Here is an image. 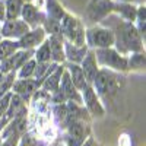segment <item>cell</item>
Listing matches in <instances>:
<instances>
[{"instance_id": "16", "label": "cell", "mask_w": 146, "mask_h": 146, "mask_svg": "<svg viewBox=\"0 0 146 146\" xmlns=\"http://www.w3.org/2000/svg\"><path fill=\"white\" fill-rule=\"evenodd\" d=\"M64 72V67L63 66H57V69L51 73L48 78L44 79V82L41 83L42 86V91L48 92V94H54L56 91H58V86H60V79H62V75Z\"/></svg>"}, {"instance_id": "10", "label": "cell", "mask_w": 146, "mask_h": 146, "mask_svg": "<svg viewBox=\"0 0 146 146\" xmlns=\"http://www.w3.org/2000/svg\"><path fill=\"white\" fill-rule=\"evenodd\" d=\"M36 89H38V85H36V80H34V79H18L12 85L13 94L19 95L22 101L29 100L35 94Z\"/></svg>"}, {"instance_id": "20", "label": "cell", "mask_w": 146, "mask_h": 146, "mask_svg": "<svg viewBox=\"0 0 146 146\" xmlns=\"http://www.w3.org/2000/svg\"><path fill=\"white\" fill-rule=\"evenodd\" d=\"M47 15H48V18L60 22L63 19V16L66 15V12L57 0H47Z\"/></svg>"}, {"instance_id": "21", "label": "cell", "mask_w": 146, "mask_h": 146, "mask_svg": "<svg viewBox=\"0 0 146 146\" xmlns=\"http://www.w3.org/2000/svg\"><path fill=\"white\" fill-rule=\"evenodd\" d=\"M34 60L36 63H50L51 53H50V45H48L47 38L44 40V42L36 48V51L34 53Z\"/></svg>"}, {"instance_id": "33", "label": "cell", "mask_w": 146, "mask_h": 146, "mask_svg": "<svg viewBox=\"0 0 146 146\" xmlns=\"http://www.w3.org/2000/svg\"><path fill=\"white\" fill-rule=\"evenodd\" d=\"M94 2H95V0H94Z\"/></svg>"}, {"instance_id": "1", "label": "cell", "mask_w": 146, "mask_h": 146, "mask_svg": "<svg viewBox=\"0 0 146 146\" xmlns=\"http://www.w3.org/2000/svg\"><path fill=\"white\" fill-rule=\"evenodd\" d=\"M101 22L104 25H107L108 29L113 31L114 38H115L114 45L117 47L115 50L120 54L127 56L129 53H140L143 50L142 36L139 31L136 29L135 23L126 22L121 18H118L117 15L114 16L113 13L104 18Z\"/></svg>"}, {"instance_id": "12", "label": "cell", "mask_w": 146, "mask_h": 146, "mask_svg": "<svg viewBox=\"0 0 146 146\" xmlns=\"http://www.w3.org/2000/svg\"><path fill=\"white\" fill-rule=\"evenodd\" d=\"M58 89L66 95L67 101H75L76 104H80L82 102V95L79 94V91L75 86H73V83L70 80V76H69V72H66V70L63 72L62 79H60Z\"/></svg>"}, {"instance_id": "29", "label": "cell", "mask_w": 146, "mask_h": 146, "mask_svg": "<svg viewBox=\"0 0 146 146\" xmlns=\"http://www.w3.org/2000/svg\"><path fill=\"white\" fill-rule=\"evenodd\" d=\"M120 3H130V5H133V3H136V2H139V3H143L145 0H118Z\"/></svg>"}, {"instance_id": "2", "label": "cell", "mask_w": 146, "mask_h": 146, "mask_svg": "<svg viewBox=\"0 0 146 146\" xmlns=\"http://www.w3.org/2000/svg\"><path fill=\"white\" fill-rule=\"evenodd\" d=\"M60 28H62V35L66 41L76 47H83L85 44V28L82 22L72 16L70 13H66L63 19L60 21Z\"/></svg>"}, {"instance_id": "26", "label": "cell", "mask_w": 146, "mask_h": 146, "mask_svg": "<svg viewBox=\"0 0 146 146\" xmlns=\"http://www.w3.org/2000/svg\"><path fill=\"white\" fill-rule=\"evenodd\" d=\"M10 96H12V94L7 92L5 96L0 98V118H2L6 114V111H7V107H9V102H10Z\"/></svg>"}, {"instance_id": "15", "label": "cell", "mask_w": 146, "mask_h": 146, "mask_svg": "<svg viewBox=\"0 0 146 146\" xmlns=\"http://www.w3.org/2000/svg\"><path fill=\"white\" fill-rule=\"evenodd\" d=\"M48 45H50V53H51V60L54 63H62L64 62V47H63V36H48Z\"/></svg>"}, {"instance_id": "30", "label": "cell", "mask_w": 146, "mask_h": 146, "mask_svg": "<svg viewBox=\"0 0 146 146\" xmlns=\"http://www.w3.org/2000/svg\"><path fill=\"white\" fill-rule=\"evenodd\" d=\"M91 145H92V142H91V140H88L86 143H85V142H83V145H82V146H91Z\"/></svg>"}, {"instance_id": "3", "label": "cell", "mask_w": 146, "mask_h": 146, "mask_svg": "<svg viewBox=\"0 0 146 146\" xmlns=\"http://www.w3.org/2000/svg\"><path fill=\"white\" fill-rule=\"evenodd\" d=\"M95 53L96 63L105 69H113L117 72H126L129 70V58L127 56L120 54L115 48H98Z\"/></svg>"}, {"instance_id": "24", "label": "cell", "mask_w": 146, "mask_h": 146, "mask_svg": "<svg viewBox=\"0 0 146 146\" xmlns=\"http://www.w3.org/2000/svg\"><path fill=\"white\" fill-rule=\"evenodd\" d=\"M35 64H36V62H35L34 58L28 60V62L19 69L18 78L19 79H29V78H32L34 76V70H35Z\"/></svg>"}, {"instance_id": "17", "label": "cell", "mask_w": 146, "mask_h": 146, "mask_svg": "<svg viewBox=\"0 0 146 146\" xmlns=\"http://www.w3.org/2000/svg\"><path fill=\"white\" fill-rule=\"evenodd\" d=\"M67 72H69V76H70V80L73 83V86H75L79 92L83 91V88L86 86V82H85V76H83V72L80 69L79 64H73V63H69L67 64Z\"/></svg>"}, {"instance_id": "28", "label": "cell", "mask_w": 146, "mask_h": 146, "mask_svg": "<svg viewBox=\"0 0 146 146\" xmlns=\"http://www.w3.org/2000/svg\"><path fill=\"white\" fill-rule=\"evenodd\" d=\"M6 21V6H5V0H0V22Z\"/></svg>"}, {"instance_id": "25", "label": "cell", "mask_w": 146, "mask_h": 146, "mask_svg": "<svg viewBox=\"0 0 146 146\" xmlns=\"http://www.w3.org/2000/svg\"><path fill=\"white\" fill-rule=\"evenodd\" d=\"M145 67V54L135 53L129 58V69H143Z\"/></svg>"}, {"instance_id": "13", "label": "cell", "mask_w": 146, "mask_h": 146, "mask_svg": "<svg viewBox=\"0 0 146 146\" xmlns=\"http://www.w3.org/2000/svg\"><path fill=\"white\" fill-rule=\"evenodd\" d=\"M113 13L117 15L118 18H121L123 21H126V22L135 23L136 13H137V7L135 5H130V3L114 2V5H113Z\"/></svg>"}, {"instance_id": "18", "label": "cell", "mask_w": 146, "mask_h": 146, "mask_svg": "<svg viewBox=\"0 0 146 146\" xmlns=\"http://www.w3.org/2000/svg\"><path fill=\"white\" fill-rule=\"evenodd\" d=\"M25 0H5L6 6V21H15L21 16V9Z\"/></svg>"}, {"instance_id": "23", "label": "cell", "mask_w": 146, "mask_h": 146, "mask_svg": "<svg viewBox=\"0 0 146 146\" xmlns=\"http://www.w3.org/2000/svg\"><path fill=\"white\" fill-rule=\"evenodd\" d=\"M135 22H137V25H135V27L139 31L140 36L145 38V25H146V7H145V5H140L137 7V13H136V21Z\"/></svg>"}, {"instance_id": "8", "label": "cell", "mask_w": 146, "mask_h": 146, "mask_svg": "<svg viewBox=\"0 0 146 146\" xmlns=\"http://www.w3.org/2000/svg\"><path fill=\"white\" fill-rule=\"evenodd\" d=\"M82 102H85V105H86L88 111L94 115H98V117H102L104 115V107L98 98V95H96V92L94 91V88L91 86V85H86V86L83 88L82 91Z\"/></svg>"}, {"instance_id": "9", "label": "cell", "mask_w": 146, "mask_h": 146, "mask_svg": "<svg viewBox=\"0 0 146 146\" xmlns=\"http://www.w3.org/2000/svg\"><path fill=\"white\" fill-rule=\"evenodd\" d=\"M45 32L41 27L35 28V29H29L23 36H21V38L18 40L19 42V48L21 50H32V48L38 47L44 42L45 40Z\"/></svg>"}, {"instance_id": "27", "label": "cell", "mask_w": 146, "mask_h": 146, "mask_svg": "<svg viewBox=\"0 0 146 146\" xmlns=\"http://www.w3.org/2000/svg\"><path fill=\"white\" fill-rule=\"evenodd\" d=\"M18 133H13V135H10V136H7L6 137V140L0 145V146H16V143H18Z\"/></svg>"}, {"instance_id": "14", "label": "cell", "mask_w": 146, "mask_h": 146, "mask_svg": "<svg viewBox=\"0 0 146 146\" xmlns=\"http://www.w3.org/2000/svg\"><path fill=\"white\" fill-rule=\"evenodd\" d=\"M63 47H64V57L69 60L70 63L73 64H79L82 63V60L85 58V56H86L88 53V47L83 45V47H76L70 44L69 41H63Z\"/></svg>"}, {"instance_id": "6", "label": "cell", "mask_w": 146, "mask_h": 146, "mask_svg": "<svg viewBox=\"0 0 146 146\" xmlns=\"http://www.w3.org/2000/svg\"><path fill=\"white\" fill-rule=\"evenodd\" d=\"M29 31V27L27 25L22 19H15V21H5L2 29H0V35L5 40H15L18 41L21 36H23Z\"/></svg>"}, {"instance_id": "11", "label": "cell", "mask_w": 146, "mask_h": 146, "mask_svg": "<svg viewBox=\"0 0 146 146\" xmlns=\"http://www.w3.org/2000/svg\"><path fill=\"white\" fill-rule=\"evenodd\" d=\"M80 64H82L80 69L83 72L85 82H86V85H91L92 86V82H94L96 73H98V70H100L98 63H96V58H95V53L92 50H88L86 56H85V58L82 60Z\"/></svg>"}, {"instance_id": "31", "label": "cell", "mask_w": 146, "mask_h": 146, "mask_svg": "<svg viewBox=\"0 0 146 146\" xmlns=\"http://www.w3.org/2000/svg\"><path fill=\"white\" fill-rule=\"evenodd\" d=\"M0 41H2V35H0Z\"/></svg>"}, {"instance_id": "5", "label": "cell", "mask_w": 146, "mask_h": 146, "mask_svg": "<svg viewBox=\"0 0 146 146\" xmlns=\"http://www.w3.org/2000/svg\"><path fill=\"white\" fill-rule=\"evenodd\" d=\"M89 44L94 48H111L114 47L115 38L111 29L105 27H92L85 31V44Z\"/></svg>"}, {"instance_id": "32", "label": "cell", "mask_w": 146, "mask_h": 146, "mask_svg": "<svg viewBox=\"0 0 146 146\" xmlns=\"http://www.w3.org/2000/svg\"><path fill=\"white\" fill-rule=\"evenodd\" d=\"M0 29H2V23H0Z\"/></svg>"}, {"instance_id": "22", "label": "cell", "mask_w": 146, "mask_h": 146, "mask_svg": "<svg viewBox=\"0 0 146 146\" xmlns=\"http://www.w3.org/2000/svg\"><path fill=\"white\" fill-rule=\"evenodd\" d=\"M41 28L44 29L45 34H48L50 36H63L62 35V28H60V22L51 19V18H45V21L42 22Z\"/></svg>"}, {"instance_id": "4", "label": "cell", "mask_w": 146, "mask_h": 146, "mask_svg": "<svg viewBox=\"0 0 146 146\" xmlns=\"http://www.w3.org/2000/svg\"><path fill=\"white\" fill-rule=\"evenodd\" d=\"M120 79L121 78H118L115 73H113L111 70L100 69L98 73H96V76H95V79H94V82H92V88L98 95L111 96L121 86Z\"/></svg>"}, {"instance_id": "19", "label": "cell", "mask_w": 146, "mask_h": 146, "mask_svg": "<svg viewBox=\"0 0 146 146\" xmlns=\"http://www.w3.org/2000/svg\"><path fill=\"white\" fill-rule=\"evenodd\" d=\"M19 48V42L15 40H2L0 41V62L7 57H10L12 54H15Z\"/></svg>"}, {"instance_id": "7", "label": "cell", "mask_w": 146, "mask_h": 146, "mask_svg": "<svg viewBox=\"0 0 146 146\" xmlns=\"http://www.w3.org/2000/svg\"><path fill=\"white\" fill-rule=\"evenodd\" d=\"M21 18L22 21L29 27V29H35L42 25V22L45 21V15L32 3H23L22 9H21Z\"/></svg>"}]
</instances>
